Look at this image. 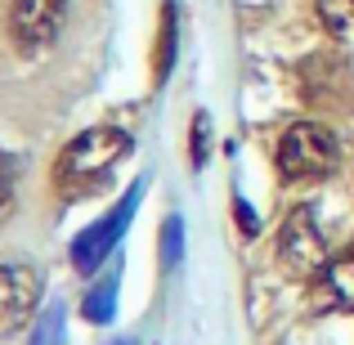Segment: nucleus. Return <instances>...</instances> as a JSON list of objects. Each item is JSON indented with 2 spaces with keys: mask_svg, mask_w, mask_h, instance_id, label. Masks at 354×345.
<instances>
[{
  "mask_svg": "<svg viewBox=\"0 0 354 345\" xmlns=\"http://www.w3.org/2000/svg\"><path fill=\"white\" fill-rule=\"evenodd\" d=\"M130 148H135V139L117 126L81 130L59 153V162H54V189H59V198H68V202L95 198L104 184H113L117 166L130 157Z\"/></svg>",
  "mask_w": 354,
  "mask_h": 345,
  "instance_id": "f257e3e1",
  "label": "nucleus"
},
{
  "mask_svg": "<svg viewBox=\"0 0 354 345\" xmlns=\"http://www.w3.org/2000/svg\"><path fill=\"white\" fill-rule=\"evenodd\" d=\"M341 162V144L323 121H296L278 139V175L283 180H323Z\"/></svg>",
  "mask_w": 354,
  "mask_h": 345,
  "instance_id": "f03ea898",
  "label": "nucleus"
},
{
  "mask_svg": "<svg viewBox=\"0 0 354 345\" xmlns=\"http://www.w3.org/2000/svg\"><path fill=\"white\" fill-rule=\"evenodd\" d=\"M278 265L292 278H319L323 269L332 265L328 238H323V229H319L314 207H296L292 216L283 220V229H278Z\"/></svg>",
  "mask_w": 354,
  "mask_h": 345,
  "instance_id": "7ed1b4c3",
  "label": "nucleus"
},
{
  "mask_svg": "<svg viewBox=\"0 0 354 345\" xmlns=\"http://www.w3.org/2000/svg\"><path fill=\"white\" fill-rule=\"evenodd\" d=\"M68 0H14L9 5V41L18 54H41L59 41Z\"/></svg>",
  "mask_w": 354,
  "mask_h": 345,
  "instance_id": "20e7f679",
  "label": "nucleus"
},
{
  "mask_svg": "<svg viewBox=\"0 0 354 345\" xmlns=\"http://www.w3.org/2000/svg\"><path fill=\"white\" fill-rule=\"evenodd\" d=\"M139 184L121 198V207L117 211H108L104 220H95L90 229H81L77 233V242H72V265H77V274H95L99 265H104L108 256H113V247L121 242V233H126L130 225V216H135V202H139Z\"/></svg>",
  "mask_w": 354,
  "mask_h": 345,
  "instance_id": "39448f33",
  "label": "nucleus"
},
{
  "mask_svg": "<svg viewBox=\"0 0 354 345\" xmlns=\"http://www.w3.org/2000/svg\"><path fill=\"white\" fill-rule=\"evenodd\" d=\"M41 305V274L32 265H0V341L14 337Z\"/></svg>",
  "mask_w": 354,
  "mask_h": 345,
  "instance_id": "423d86ee",
  "label": "nucleus"
},
{
  "mask_svg": "<svg viewBox=\"0 0 354 345\" xmlns=\"http://www.w3.org/2000/svg\"><path fill=\"white\" fill-rule=\"evenodd\" d=\"M314 305L319 310H341L354 314V247L346 256H337L328 269L319 274V287H314Z\"/></svg>",
  "mask_w": 354,
  "mask_h": 345,
  "instance_id": "0eeeda50",
  "label": "nucleus"
},
{
  "mask_svg": "<svg viewBox=\"0 0 354 345\" xmlns=\"http://www.w3.org/2000/svg\"><path fill=\"white\" fill-rule=\"evenodd\" d=\"M175 45H180V27H175V0L162 5V36H157V54H153V77L162 86L175 68Z\"/></svg>",
  "mask_w": 354,
  "mask_h": 345,
  "instance_id": "6e6552de",
  "label": "nucleus"
},
{
  "mask_svg": "<svg viewBox=\"0 0 354 345\" xmlns=\"http://www.w3.org/2000/svg\"><path fill=\"white\" fill-rule=\"evenodd\" d=\"M113 305H117V274L99 278V283L86 287V296H81V314H86L90 323H108L113 319Z\"/></svg>",
  "mask_w": 354,
  "mask_h": 345,
  "instance_id": "1a4fd4ad",
  "label": "nucleus"
},
{
  "mask_svg": "<svg viewBox=\"0 0 354 345\" xmlns=\"http://www.w3.org/2000/svg\"><path fill=\"white\" fill-rule=\"evenodd\" d=\"M314 9H319V23L332 36L354 32V0H314Z\"/></svg>",
  "mask_w": 354,
  "mask_h": 345,
  "instance_id": "9d476101",
  "label": "nucleus"
},
{
  "mask_svg": "<svg viewBox=\"0 0 354 345\" xmlns=\"http://www.w3.org/2000/svg\"><path fill=\"white\" fill-rule=\"evenodd\" d=\"M63 328H68V323H63V305L54 301L50 310L41 314V319H36V332H32V345H63Z\"/></svg>",
  "mask_w": 354,
  "mask_h": 345,
  "instance_id": "9b49d317",
  "label": "nucleus"
},
{
  "mask_svg": "<svg viewBox=\"0 0 354 345\" xmlns=\"http://www.w3.org/2000/svg\"><path fill=\"white\" fill-rule=\"evenodd\" d=\"M180 256H184V220L171 216V220L162 225V265H166V269L180 265Z\"/></svg>",
  "mask_w": 354,
  "mask_h": 345,
  "instance_id": "f8f14e48",
  "label": "nucleus"
},
{
  "mask_svg": "<svg viewBox=\"0 0 354 345\" xmlns=\"http://www.w3.org/2000/svg\"><path fill=\"white\" fill-rule=\"evenodd\" d=\"M207 144H211V117L198 113L193 117V139H189V157L193 166H207Z\"/></svg>",
  "mask_w": 354,
  "mask_h": 345,
  "instance_id": "ddd939ff",
  "label": "nucleus"
},
{
  "mask_svg": "<svg viewBox=\"0 0 354 345\" xmlns=\"http://www.w3.org/2000/svg\"><path fill=\"white\" fill-rule=\"evenodd\" d=\"M9 207H14V162L0 153V220L9 216Z\"/></svg>",
  "mask_w": 354,
  "mask_h": 345,
  "instance_id": "4468645a",
  "label": "nucleus"
},
{
  "mask_svg": "<svg viewBox=\"0 0 354 345\" xmlns=\"http://www.w3.org/2000/svg\"><path fill=\"white\" fill-rule=\"evenodd\" d=\"M234 211H238V225H242V233H256V216H251V207H247V202H234Z\"/></svg>",
  "mask_w": 354,
  "mask_h": 345,
  "instance_id": "2eb2a0df",
  "label": "nucleus"
},
{
  "mask_svg": "<svg viewBox=\"0 0 354 345\" xmlns=\"http://www.w3.org/2000/svg\"><path fill=\"white\" fill-rule=\"evenodd\" d=\"M113 345H135V341H113Z\"/></svg>",
  "mask_w": 354,
  "mask_h": 345,
  "instance_id": "dca6fc26",
  "label": "nucleus"
}]
</instances>
